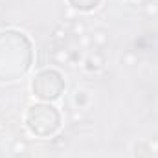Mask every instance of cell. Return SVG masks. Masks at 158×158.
<instances>
[{
	"instance_id": "1",
	"label": "cell",
	"mask_w": 158,
	"mask_h": 158,
	"mask_svg": "<svg viewBox=\"0 0 158 158\" xmlns=\"http://www.w3.org/2000/svg\"><path fill=\"white\" fill-rule=\"evenodd\" d=\"M92 42H98L99 46H103V44L107 42V37H105V31H101V30H99V31H96V33L92 35Z\"/></svg>"
},
{
	"instance_id": "2",
	"label": "cell",
	"mask_w": 158,
	"mask_h": 158,
	"mask_svg": "<svg viewBox=\"0 0 158 158\" xmlns=\"http://www.w3.org/2000/svg\"><path fill=\"white\" fill-rule=\"evenodd\" d=\"M85 30H86V28H85V24H83V22H79V20H76V22L72 24V31H74L77 37L85 33Z\"/></svg>"
},
{
	"instance_id": "3",
	"label": "cell",
	"mask_w": 158,
	"mask_h": 158,
	"mask_svg": "<svg viewBox=\"0 0 158 158\" xmlns=\"http://www.w3.org/2000/svg\"><path fill=\"white\" fill-rule=\"evenodd\" d=\"M13 151H15L17 155H24V153H26V143H24V142H15Z\"/></svg>"
},
{
	"instance_id": "4",
	"label": "cell",
	"mask_w": 158,
	"mask_h": 158,
	"mask_svg": "<svg viewBox=\"0 0 158 158\" xmlns=\"http://www.w3.org/2000/svg\"><path fill=\"white\" fill-rule=\"evenodd\" d=\"M145 6H147V13H149V15H156L158 13V4L156 2H147Z\"/></svg>"
},
{
	"instance_id": "5",
	"label": "cell",
	"mask_w": 158,
	"mask_h": 158,
	"mask_svg": "<svg viewBox=\"0 0 158 158\" xmlns=\"http://www.w3.org/2000/svg\"><path fill=\"white\" fill-rule=\"evenodd\" d=\"M79 42H81L83 46H88V44L92 42V37H90V35H86V33H83V35H79Z\"/></svg>"
},
{
	"instance_id": "6",
	"label": "cell",
	"mask_w": 158,
	"mask_h": 158,
	"mask_svg": "<svg viewBox=\"0 0 158 158\" xmlns=\"http://www.w3.org/2000/svg\"><path fill=\"white\" fill-rule=\"evenodd\" d=\"M81 119H85V114L79 112V110H74L72 112V121H81Z\"/></svg>"
},
{
	"instance_id": "7",
	"label": "cell",
	"mask_w": 158,
	"mask_h": 158,
	"mask_svg": "<svg viewBox=\"0 0 158 158\" xmlns=\"http://www.w3.org/2000/svg\"><path fill=\"white\" fill-rule=\"evenodd\" d=\"M63 37H66V35H64V31H63L61 28H59V30H55V39H63Z\"/></svg>"
},
{
	"instance_id": "8",
	"label": "cell",
	"mask_w": 158,
	"mask_h": 158,
	"mask_svg": "<svg viewBox=\"0 0 158 158\" xmlns=\"http://www.w3.org/2000/svg\"><path fill=\"white\" fill-rule=\"evenodd\" d=\"M125 61H127L129 64H134V55H132V53H127V55H125Z\"/></svg>"
},
{
	"instance_id": "9",
	"label": "cell",
	"mask_w": 158,
	"mask_h": 158,
	"mask_svg": "<svg viewBox=\"0 0 158 158\" xmlns=\"http://www.w3.org/2000/svg\"><path fill=\"white\" fill-rule=\"evenodd\" d=\"M55 59H57V61H66V53H57Z\"/></svg>"
},
{
	"instance_id": "10",
	"label": "cell",
	"mask_w": 158,
	"mask_h": 158,
	"mask_svg": "<svg viewBox=\"0 0 158 158\" xmlns=\"http://www.w3.org/2000/svg\"><path fill=\"white\" fill-rule=\"evenodd\" d=\"M149 147H151L153 151H158V140H155V142H151V143H149Z\"/></svg>"
},
{
	"instance_id": "11",
	"label": "cell",
	"mask_w": 158,
	"mask_h": 158,
	"mask_svg": "<svg viewBox=\"0 0 158 158\" xmlns=\"http://www.w3.org/2000/svg\"><path fill=\"white\" fill-rule=\"evenodd\" d=\"M19 158H28V156H19Z\"/></svg>"
}]
</instances>
